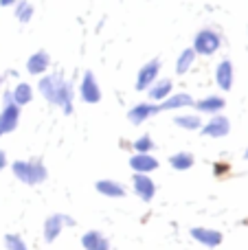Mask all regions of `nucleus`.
Here are the masks:
<instances>
[{"instance_id": "29", "label": "nucleus", "mask_w": 248, "mask_h": 250, "mask_svg": "<svg viewBox=\"0 0 248 250\" xmlns=\"http://www.w3.org/2000/svg\"><path fill=\"white\" fill-rule=\"evenodd\" d=\"M18 0H0V7H13Z\"/></svg>"}, {"instance_id": "9", "label": "nucleus", "mask_w": 248, "mask_h": 250, "mask_svg": "<svg viewBox=\"0 0 248 250\" xmlns=\"http://www.w3.org/2000/svg\"><path fill=\"white\" fill-rule=\"evenodd\" d=\"M132 187H134V193L139 195L143 202H152L154 195H156V185H154V180L147 173H134Z\"/></svg>"}, {"instance_id": "20", "label": "nucleus", "mask_w": 248, "mask_h": 250, "mask_svg": "<svg viewBox=\"0 0 248 250\" xmlns=\"http://www.w3.org/2000/svg\"><path fill=\"white\" fill-rule=\"evenodd\" d=\"M11 101L18 105V108H22V105L31 104V101H33V88H31L29 83L20 82V83H18V86L11 90Z\"/></svg>"}, {"instance_id": "4", "label": "nucleus", "mask_w": 248, "mask_h": 250, "mask_svg": "<svg viewBox=\"0 0 248 250\" xmlns=\"http://www.w3.org/2000/svg\"><path fill=\"white\" fill-rule=\"evenodd\" d=\"M75 224H77V222H75L70 215H64V213H53V215H48L46 222H44V239H46L48 244H53L62 235L64 226H75Z\"/></svg>"}, {"instance_id": "6", "label": "nucleus", "mask_w": 248, "mask_h": 250, "mask_svg": "<svg viewBox=\"0 0 248 250\" xmlns=\"http://www.w3.org/2000/svg\"><path fill=\"white\" fill-rule=\"evenodd\" d=\"M79 97H82L83 104H99L101 101V88L97 83V77L86 70L82 77V83H79Z\"/></svg>"}, {"instance_id": "21", "label": "nucleus", "mask_w": 248, "mask_h": 250, "mask_svg": "<svg viewBox=\"0 0 248 250\" xmlns=\"http://www.w3.org/2000/svg\"><path fill=\"white\" fill-rule=\"evenodd\" d=\"M169 165L176 171H187V169H191L196 165V156L189 154V151H178V154H174L169 158Z\"/></svg>"}, {"instance_id": "3", "label": "nucleus", "mask_w": 248, "mask_h": 250, "mask_svg": "<svg viewBox=\"0 0 248 250\" xmlns=\"http://www.w3.org/2000/svg\"><path fill=\"white\" fill-rule=\"evenodd\" d=\"M220 46H222V38L213 29H200L193 38L191 48L196 51V55H213L220 51Z\"/></svg>"}, {"instance_id": "17", "label": "nucleus", "mask_w": 248, "mask_h": 250, "mask_svg": "<svg viewBox=\"0 0 248 250\" xmlns=\"http://www.w3.org/2000/svg\"><path fill=\"white\" fill-rule=\"evenodd\" d=\"M193 105V97L187 95V92H178V95H169L165 101L158 104V110L161 112H167V110H178V108H189Z\"/></svg>"}, {"instance_id": "30", "label": "nucleus", "mask_w": 248, "mask_h": 250, "mask_svg": "<svg viewBox=\"0 0 248 250\" xmlns=\"http://www.w3.org/2000/svg\"><path fill=\"white\" fill-rule=\"evenodd\" d=\"M244 158L248 160V147H246V151H244Z\"/></svg>"}, {"instance_id": "13", "label": "nucleus", "mask_w": 248, "mask_h": 250, "mask_svg": "<svg viewBox=\"0 0 248 250\" xmlns=\"http://www.w3.org/2000/svg\"><path fill=\"white\" fill-rule=\"evenodd\" d=\"M233 64L231 60H222L218 66H215V83L220 86V90H231L233 88Z\"/></svg>"}, {"instance_id": "5", "label": "nucleus", "mask_w": 248, "mask_h": 250, "mask_svg": "<svg viewBox=\"0 0 248 250\" xmlns=\"http://www.w3.org/2000/svg\"><path fill=\"white\" fill-rule=\"evenodd\" d=\"M161 68H163V62L158 60V57H154V60H149L145 66H141L139 75H136V90H139V92L147 90V88L158 79Z\"/></svg>"}, {"instance_id": "15", "label": "nucleus", "mask_w": 248, "mask_h": 250, "mask_svg": "<svg viewBox=\"0 0 248 250\" xmlns=\"http://www.w3.org/2000/svg\"><path fill=\"white\" fill-rule=\"evenodd\" d=\"M161 110H158V104H136L134 108L127 112V119H130L134 125H143L145 121H147L149 117H154V114H158Z\"/></svg>"}, {"instance_id": "27", "label": "nucleus", "mask_w": 248, "mask_h": 250, "mask_svg": "<svg viewBox=\"0 0 248 250\" xmlns=\"http://www.w3.org/2000/svg\"><path fill=\"white\" fill-rule=\"evenodd\" d=\"M228 171H231V165L228 163H215L213 165V176L215 178H224Z\"/></svg>"}, {"instance_id": "25", "label": "nucleus", "mask_w": 248, "mask_h": 250, "mask_svg": "<svg viewBox=\"0 0 248 250\" xmlns=\"http://www.w3.org/2000/svg\"><path fill=\"white\" fill-rule=\"evenodd\" d=\"M132 147H134L136 154H149V151L154 149V141L149 134H143V136H139L134 143H132Z\"/></svg>"}, {"instance_id": "11", "label": "nucleus", "mask_w": 248, "mask_h": 250, "mask_svg": "<svg viewBox=\"0 0 248 250\" xmlns=\"http://www.w3.org/2000/svg\"><path fill=\"white\" fill-rule=\"evenodd\" d=\"M48 66H51V55H48L46 51H35L33 55L26 60V73L33 75V77H42L44 73L48 70Z\"/></svg>"}, {"instance_id": "24", "label": "nucleus", "mask_w": 248, "mask_h": 250, "mask_svg": "<svg viewBox=\"0 0 248 250\" xmlns=\"http://www.w3.org/2000/svg\"><path fill=\"white\" fill-rule=\"evenodd\" d=\"M33 4L26 2V0H18L16 4H13V13H16V20H20L22 24H26V22L33 18Z\"/></svg>"}, {"instance_id": "10", "label": "nucleus", "mask_w": 248, "mask_h": 250, "mask_svg": "<svg viewBox=\"0 0 248 250\" xmlns=\"http://www.w3.org/2000/svg\"><path fill=\"white\" fill-rule=\"evenodd\" d=\"M193 108L202 114H211V117H213V114L222 112V110L227 108V101H224V97H220V95H209V97H205V99L193 101Z\"/></svg>"}, {"instance_id": "26", "label": "nucleus", "mask_w": 248, "mask_h": 250, "mask_svg": "<svg viewBox=\"0 0 248 250\" xmlns=\"http://www.w3.org/2000/svg\"><path fill=\"white\" fill-rule=\"evenodd\" d=\"M4 248L7 250H29L24 244V239L20 237V235H4Z\"/></svg>"}, {"instance_id": "1", "label": "nucleus", "mask_w": 248, "mask_h": 250, "mask_svg": "<svg viewBox=\"0 0 248 250\" xmlns=\"http://www.w3.org/2000/svg\"><path fill=\"white\" fill-rule=\"evenodd\" d=\"M38 90L48 104L60 105V108L64 110V114H73L75 90H73V83L62 77V73L42 75V79H40V83H38Z\"/></svg>"}, {"instance_id": "2", "label": "nucleus", "mask_w": 248, "mask_h": 250, "mask_svg": "<svg viewBox=\"0 0 248 250\" xmlns=\"http://www.w3.org/2000/svg\"><path fill=\"white\" fill-rule=\"evenodd\" d=\"M13 176L24 185H42L48 178V171L44 167V163L40 158H31V160H16L11 165Z\"/></svg>"}, {"instance_id": "14", "label": "nucleus", "mask_w": 248, "mask_h": 250, "mask_svg": "<svg viewBox=\"0 0 248 250\" xmlns=\"http://www.w3.org/2000/svg\"><path fill=\"white\" fill-rule=\"evenodd\" d=\"M171 90H174V82L167 79V77H163V79H156V82L147 88V95H149V99L152 101L161 104V101H165L169 95H174Z\"/></svg>"}, {"instance_id": "8", "label": "nucleus", "mask_w": 248, "mask_h": 250, "mask_svg": "<svg viewBox=\"0 0 248 250\" xmlns=\"http://www.w3.org/2000/svg\"><path fill=\"white\" fill-rule=\"evenodd\" d=\"M18 123H20V108L13 101H9L2 105V112H0V138L4 134H11L18 127Z\"/></svg>"}, {"instance_id": "28", "label": "nucleus", "mask_w": 248, "mask_h": 250, "mask_svg": "<svg viewBox=\"0 0 248 250\" xmlns=\"http://www.w3.org/2000/svg\"><path fill=\"white\" fill-rule=\"evenodd\" d=\"M7 167V154H4V149H0V171Z\"/></svg>"}, {"instance_id": "7", "label": "nucleus", "mask_w": 248, "mask_h": 250, "mask_svg": "<svg viewBox=\"0 0 248 250\" xmlns=\"http://www.w3.org/2000/svg\"><path fill=\"white\" fill-rule=\"evenodd\" d=\"M200 132H202V136L222 138V136H227V134L231 132V121H228L227 117H222V114H213L207 123H202Z\"/></svg>"}, {"instance_id": "19", "label": "nucleus", "mask_w": 248, "mask_h": 250, "mask_svg": "<svg viewBox=\"0 0 248 250\" xmlns=\"http://www.w3.org/2000/svg\"><path fill=\"white\" fill-rule=\"evenodd\" d=\"M95 189L99 191L101 195H105V198H123V195H125V187L117 180H110V178L99 180L95 185Z\"/></svg>"}, {"instance_id": "23", "label": "nucleus", "mask_w": 248, "mask_h": 250, "mask_svg": "<svg viewBox=\"0 0 248 250\" xmlns=\"http://www.w3.org/2000/svg\"><path fill=\"white\" fill-rule=\"evenodd\" d=\"M174 123L183 129H189V132H196V129L202 127V119L198 114H178L174 119Z\"/></svg>"}, {"instance_id": "12", "label": "nucleus", "mask_w": 248, "mask_h": 250, "mask_svg": "<svg viewBox=\"0 0 248 250\" xmlns=\"http://www.w3.org/2000/svg\"><path fill=\"white\" fill-rule=\"evenodd\" d=\"M191 237L196 239V242H200L202 246H207V248H218L220 244H222V239H224L220 230L202 229V226H198V229H191Z\"/></svg>"}, {"instance_id": "18", "label": "nucleus", "mask_w": 248, "mask_h": 250, "mask_svg": "<svg viewBox=\"0 0 248 250\" xmlns=\"http://www.w3.org/2000/svg\"><path fill=\"white\" fill-rule=\"evenodd\" d=\"M82 246L83 250H110V242L99 230H88L82 237Z\"/></svg>"}, {"instance_id": "31", "label": "nucleus", "mask_w": 248, "mask_h": 250, "mask_svg": "<svg viewBox=\"0 0 248 250\" xmlns=\"http://www.w3.org/2000/svg\"><path fill=\"white\" fill-rule=\"evenodd\" d=\"M2 82H4V77H2V75H0V86H2Z\"/></svg>"}, {"instance_id": "22", "label": "nucleus", "mask_w": 248, "mask_h": 250, "mask_svg": "<svg viewBox=\"0 0 248 250\" xmlns=\"http://www.w3.org/2000/svg\"><path fill=\"white\" fill-rule=\"evenodd\" d=\"M193 62H196V51H193V48H185V51L178 55V60H176V73L187 75L189 70H191Z\"/></svg>"}, {"instance_id": "16", "label": "nucleus", "mask_w": 248, "mask_h": 250, "mask_svg": "<svg viewBox=\"0 0 248 250\" xmlns=\"http://www.w3.org/2000/svg\"><path fill=\"white\" fill-rule=\"evenodd\" d=\"M130 167L134 173H152L158 169V160L152 154H134L130 158Z\"/></svg>"}]
</instances>
